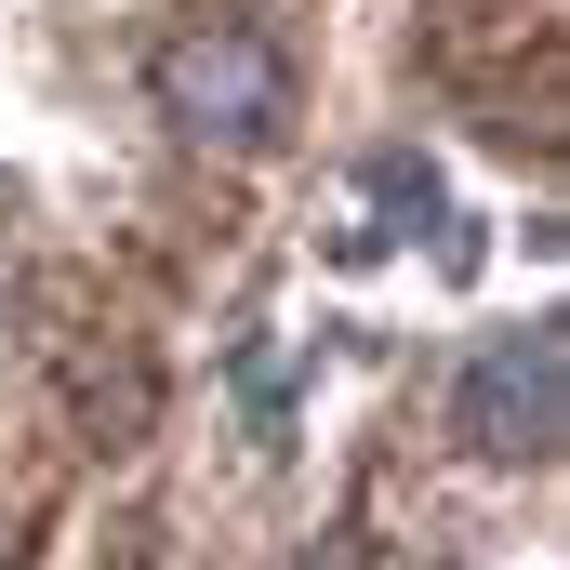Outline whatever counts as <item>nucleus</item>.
<instances>
[{
    "label": "nucleus",
    "mask_w": 570,
    "mask_h": 570,
    "mask_svg": "<svg viewBox=\"0 0 570 570\" xmlns=\"http://www.w3.org/2000/svg\"><path fill=\"white\" fill-rule=\"evenodd\" d=\"M159 107H173V134H199V146H253V134H279L292 80H279V53L253 27H199V40L159 53Z\"/></svg>",
    "instance_id": "1"
},
{
    "label": "nucleus",
    "mask_w": 570,
    "mask_h": 570,
    "mask_svg": "<svg viewBox=\"0 0 570 570\" xmlns=\"http://www.w3.org/2000/svg\"><path fill=\"white\" fill-rule=\"evenodd\" d=\"M464 438H478L491 464H544V451H558V358H544L531 332L464 372Z\"/></svg>",
    "instance_id": "2"
},
{
    "label": "nucleus",
    "mask_w": 570,
    "mask_h": 570,
    "mask_svg": "<svg viewBox=\"0 0 570 570\" xmlns=\"http://www.w3.org/2000/svg\"><path fill=\"white\" fill-rule=\"evenodd\" d=\"M305 570H345V558H305Z\"/></svg>",
    "instance_id": "4"
},
{
    "label": "nucleus",
    "mask_w": 570,
    "mask_h": 570,
    "mask_svg": "<svg viewBox=\"0 0 570 570\" xmlns=\"http://www.w3.org/2000/svg\"><path fill=\"white\" fill-rule=\"evenodd\" d=\"M80 425H94L107 451H120V438L146 425V372H120V358H94V372H80Z\"/></svg>",
    "instance_id": "3"
}]
</instances>
